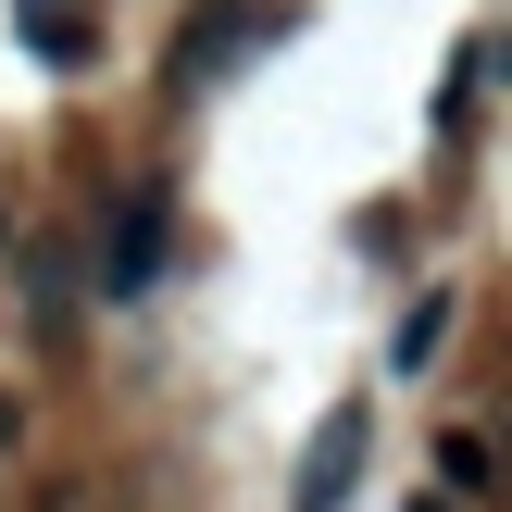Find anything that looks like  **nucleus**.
<instances>
[{
	"mask_svg": "<svg viewBox=\"0 0 512 512\" xmlns=\"http://www.w3.org/2000/svg\"><path fill=\"white\" fill-rule=\"evenodd\" d=\"M363 450H375V413H363V400H338V413H325V438L300 450V512H350Z\"/></svg>",
	"mask_w": 512,
	"mask_h": 512,
	"instance_id": "obj_2",
	"label": "nucleus"
},
{
	"mask_svg": "<svg viewBox=\"0 0 512 512\" xmlns=\"http://www.w3.org/2000/svg\"><path fill=\"white\" fill-rule=\"evenodd\" d=\"M438 475H450L463 500H500V463H488V438H475V425H450V438H438Z\"/></svg>",
	"mask_w": 512,
	"mask_h": 512,
	"instance_id": "obj_5",
	"label": "nucleus"
},
{
	"mask_svg": "<svg viewBox=\"0 0 512 512\" xmlns=\"http://www.w3.org/2000/svg\"><path fill=\"white\" fill-rule=\"evenodd\" d=\"M13 25H25V50H38V63H63V75L88 63V25H75L63 0H13Z\"/></svg>",
	"mask_w": 512,
	"mask_h": 512,
	"instance_id": "obj_3",
	"label": "nucleus"
},
{
	"mask_svg": "<svg viewBox=\"0 0 512 512\" xmlns=\"http://www.w3.org/2000/svg\"><path fill=\"white\" fill-rule=\"evenodd\" d=\"M438 350H450V288H425L413 313H400V338H388V363H400V375H425V363H438Z\"/></svg>",
	"mask_w": 512,
	"mask_h": 512,
	"instance_id": "obj_4",
	"label": "nucleus"
},
{
	"mask_svg": "<svg viewBox=\"0 0 512 512\" xmlns=\"http://www.w3.org/2000/svg\"><path fill=\"white\" fill-rule=\"evenodd\" d=\"M163 250H175V200L163 188H125V213L100 225V300H150V288H163Z\"/></svg>",
	"mask_w": 512,
	"mask_h": 512,
	"instance_id": "obj_1",
	"label": "nucleus"
}]
</instances>
